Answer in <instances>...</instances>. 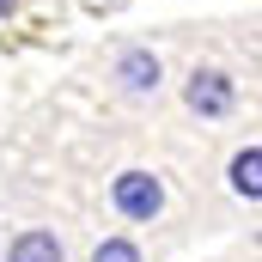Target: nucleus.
Here are the masks:
<instances>
[{
	"instance_id": "obj_4",
	"label": "nucleus",
	"mask_w": 262,
	"mask_h": 262,
	"mask_svg": "<svg viewBox=\"0 0 262 262\" xmlns=\"http://www.w3.org/2000/svg\"><path fill=\"white\" fill-rule=\"evenodd\" d=\"M0 262H67V238L55 226H18L6 238V256Z\"/></svg>"
},
{
	"instance_id": "obj_5",
	"label": "nucleus",
	"mask_w": 262,
	"mask_h": 262,
	"mask_svg": "<svg viewBox=\"0 0 262 262\" xmlns=\"http://www.w3.org/2000/svg\"><path fill=\"white\" fill-rule=\"evenodd\" d=\"M226 189L238 201H262V146H238L226 159Z\"/></svg>"
},
{
	"instance_id": "obj_8",
	"label": "nucleus",
	"mask_w": 262,
	"mask_h": 262,
	"mask_svg": "<svg viewBox=\"0 0 262 262\" xmlns=\"http://www.w3.org/2000/svg\"><path fill=\"white\" fill-rule=\"evenodd\" d=\"M0 256H6V244H0Z\"/></svg>"
},
{
	"instance_id": "obj_3",
	"label": "nucleus",
	"mask_w": 262,
	"mask_h": 262,
	"mask_svg": "<svg viewBox=\"0 0 262 262\" xmlns=\"http://www.w3.org/2000/svg\"><path fill=\"white\" fill-rule=\"evenodd\" d=\"M110 79H116L122 98H159V85H165V61H159L146 43H128V49H116Z\"/></svg>"
},
{
	"instance_id": "obj_6",
	"label": "nucleus",
	"mask_w": 262,
	"mask_h": 262,
	"mask_svg": "<svg viewBox=\"0 0 262 262\" xmlns=\"http://www.w3.org/2000/svg\"><path fill=\"white\" fill-rule=\"evenodd\" d=\"M85 262H146V250L134 244L128 232H110V238H98V244H92V256H85Z\"/></svg>"
},
{
	"instance_id": "obj_1",
	"label": "nucleus",
	"mask_w": 262,
	"mask_h": 262,
	"mask_svg": "<svg viewBox=\"0 0 262 262\" xmlns=\"http://www.w3.org/2000/svg\"><path fill=\"white\" fill-rule=\"evenodd\" d=\"M110 213L128 220V226H152V220L165 213V183H159V171H146V165L116 171V177H110Z\"/></svg>"
},
{
	"instance_id": "obj_7",
	"label": "nucleus",
	"mask_w": 262,
	"mask_h": 262,
	"mask_svg": "<svg viewBox=\"0 0 262 262\" xmlns=\"http://www.w3.org/2000/svg\"><path fill=\"white\" fill-rule=\"evenodd\" d=\"M12 6H18V0H0V18H6V12H12Z\"/></svg>"
},
{
	"instance_id": "obj_2",
	"label": "nucleus",
	"mask_w": 262,
	"mask_h": 262,
	"mask_svg": "<svg viewBox=\"0 0 262 262\" xmlns=\"http://www.w3.org/2000/svg\"><path fill=\"white\" fill-rule=\"evenodd\" d=\"M183 104L207 116V122H220V116H232L238 110V79L226 73V67H195L189 79H183Z\"/></svg>"
}]
</instances>
